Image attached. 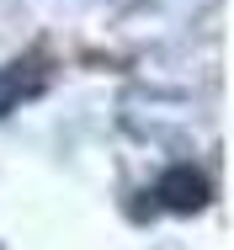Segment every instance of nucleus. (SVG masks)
<instances>
[{"label":"nucleus","mask_w":234,"mask_h":250,"mask_svg":"<svg viewBox=\"0 0 234 250\" xmlns=\"http://www.w3.org/2000/svg\"><path fill=\"white\" fill-rule=\"evenodd\" d=\"M154 197L165 202L170 213H202V208H208V176H202V170H191V165H176V170H165V176H160Z\"/></svg>","instance_id":"1"},{"label":"nucleus","mask_w":234,"mask_h":250,"mask_svg":"<svg viewBox=\"0 0 234 250\" xmlns=\"http://www.w3.org/2000/svg\"><path fill=\"white\" fill-rule=\"evenodd\" d=\"M38 85H43L38 64H11V69H0V117H5L21 96H32Z\"/></svg>","instance_id":"2"}]
</instances>
